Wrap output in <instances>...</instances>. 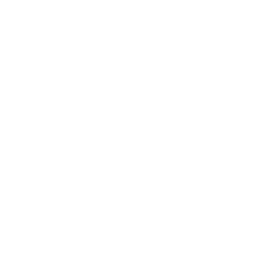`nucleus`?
Returning a JSON list of instances; mask_svg holds the SVG:
<instances>
[]
</instances>
